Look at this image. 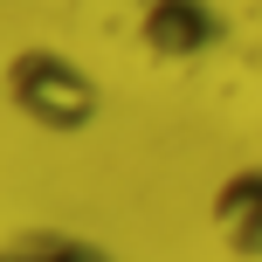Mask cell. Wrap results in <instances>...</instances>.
Instances as JSON below:
<instances>
[{
	"label": "cell",
	"instance_id": "obj_2",
	"mask_svg": "<svg viewBox=\"0 0 262 262\" xmlns=\"http://www.w3.org/2000/svg\"><path fill=\"white\" fill-rule=\"evenodd\" d=\"M207 228L235 262H262V166H235L207 200Z\"/></svg>",
	"mask_w": 262,
	"mask_h": 262
},
{
	"label": "cell",
	"instance_id": "obj_3",
	"mask_svg": "<svg viewBox=\"0 0 262 262\" xmlns=\"http://www.w3.org/2000/svg\"><path fill=\"white\" fill-rule=\"evenodd\" d=\"M0 262H111L90 235H62V228H28V235L0 242Z\"/></svg>",
	"mask_w": 262,
	"mask_h": 262
},
{
	"label": "cell",
	"instance_id": "obj_4",
	"mask_svg": "<svg viewBox=\"0 0 262 262\" xmlns=\"http://www.w3.org/2000/svg\"><path fill=\"white\" fill-rule=\"evenodd\" d=\"M145 35H152V49H193V41H207L214 28H200V7L193 0H159L152 7V21H145Z\"/></svg>",
	"mask_w": 262,
	"mask_h": 262
},
{
	"label": "cell",
	"instance_id": "obj_1",
	"mask_svg": "<svg viewBox=\"0 0 262 262\" xmlns=\"http://www.w3.org/2000/svg\"><path fill=\"white\" fill-rule=\"evenodd\" d=\"M7 90H14V104H21L28 118L49 124V131H76V124H90V111H97V83L83 76L69 55H55V49L14 55Z\"/></svg>",
	"mask_w": 262,
	"mask_h": 262
}]
</instances>
